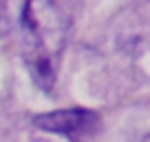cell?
<instances>
[{"instance_id":"cell-1","label":"cell","mask_w":150,"mask_h":142,"mask_svg":"<svg viewBox=\"0 0 150 142\" xmlns=\"http://www.w3.org/2000/svg\"><path fill=\"white\" fill-rule=\"evenodd\" d=\"M70 29L67 0H25L21 30L25 61L34 84L50 91L57 78L61 53Z\"/></svg>"},{"instance_id":"cell-2","label":"cell","mask_w":150,"mask_h":142,"mask_svg":"<svg viewBox=\"0 0 150 142\" xmlns=\"http://www.w3.org/2000/svg\"><path fill=\"white\" fill-rule=\"evenodd\" d=\"M97 114L88 108H63L53 112L38 114L34 117V125L42 131L55 133V135L78 136L88 133L97 123Z\"/></svg>"}]
</instances>
